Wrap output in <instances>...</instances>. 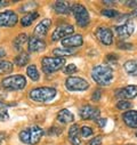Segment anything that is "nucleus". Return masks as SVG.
<instances>
[{
	"mask_svg": "<svg viewBox=\"0 0 137 145\" xmlns=\"http://www.w3.org/2000/svg\"><path fill=\"white\" fill-rule=\"evenodd\" d=\"M26 74L29 76V78H30L32 81H38V80H39V77H40L39 71H38L37 66L34 65V64L27 66V69H26Z\"/></svg>",
	"mask_w": 137,
	"mask_h": 145,
	"instance_id": "412c9836",
	"label": "nucleus"
},
{
	"mask_svg": "<svg viewBox=\"0 0 137 145\" xmlns=\"http://www.w3.org/2000/svg\"><path fill=\"white\" fill-rule=\"evenodd\" d=\"M100 14H102L103 16L109 17V18H113V17H117V16L119 15V13H118L117 10H114V9H103V10L100 12Z\"/></svg>",
	"mask_w": 137,
	"mask_h": 145,
	"instance_id": "c85d7f7f",
	"label": "nucleus"
},
{
	"mask_svg": "<svg viewBox=\"0 0 137 145\" xmlns=\"http://www.w3.org/2000/svg\"><path fill=\"white\" fill-rule=\"evenodd\" d=\"M118 47L120 49H132V45L131 44H127V42H119Z\"/></svg>",
	"mask_w": 137,
	"mask_h": 145,
	"instance_id": "c9c22d12",
	"label": "nucleus"
},
{
	"mask_svg": "<svg viewBox=\"0 0 137 145\" xmlns=\"http://www.w3.org/2000/svg\"><path fill=\"white\" fill-rule=\"evenodd\" d=\"M26 86V79L24 76L15 74L7 77L3 80V87L8 90H21Z\"/></svg>",
	"mask_w": 137,
	"mask_h": 145,
	"instance_id": "20e7f679",
	"label": "nucleus"
},
{
	"mask_svg": "<svg viewBox=\"0 0 137 145\" xmlns=\"http://www.w3.org/2000/svg\"><path fill=\"white\" fill-rule=\"evenodd\" d=\"M118 57L117 56H114V55H109L108 57H106V59L109 61V62H115V59H117Z\"/></svg>",
	"mask_w": 137,
	"mask_h": 145,
	"instance_id": "ea45409f",
	"label": "nucleus"
},
{
	"mask_svg": "<svg viewBox=\"0 0 137 145\" xmlns=\"http://www.w3.org/2000/svg\"><path fill=\"white\" fill-rule=\"evenodd\" d=\"M9 119V116L6 110H1L0 108V121H7Z\"/></svg>",
	"mask_w": 137,
	"mask_h": 145,
	"instance_id": "f704fd0d",
	"label": "nucleus"
},
{
	"mask_svg": "<svg viewBox=\"0 0 137 145\" xmlns=\"http://www.w3.org/2000/svg\"><path fill=\"white\" fill-rule=\"evenodd\" d=\"M130 16H137V8H135V9L132 10V13L130 14Z\"/></svg>",
	"mask_w": 137,
	"mask_h": 145,
	"instance_id": "37998d69",
	"label": "nucleus"
},
{
	"mask_svg": "<svg viewBox=\"0 0 137 145\" xmlns=\"http://www.w3.org/2000/svg\"><path fill=\"white\" fill-rule=\"evenodd\" d=\"M57 120L62 123H70V122H73L74 116L68 110H66V108H63L57 114Z\"/></svg>",
	"mask_w": 137,
	"mask_h": 145,
	"instance_id": "6ab92c4d",
	"label": "nucleus"
},
{
	"mask_svg": "<svg viewBox=\"0 0 137 145\" xmlns=\"http://www.w3.org/2000/svg\"><path fill=\"white\" fill-rule=\"evenodd\" d=\"M128 145H134V144H128Z\"/></svg>",
	"mask_w": 137,
	"mask_h": 145,
	"instance_id": "a18cd8bd",
	"label": "nucleus"
},
{
	"mask_svg": "<svg viewBox=\"0 0 137 145\" xmlns=\"http://www.w3.org/2000/svg\"><path fill=\"white\" fill-rule=\"evenodd\" d=\"M102 136H96V137H94L93 139H90L88 143H87V145H100L102 144Z\"/></svg>",
	"mask_w": 137,
	"mask_h": 145,
	"instance_id": "72a5a7b5",
	"label": "nucleus"
},
{
	"mask_svg": "<svg viewBox=\"0 0 137 145\" xmlns=\"http://www.w3.org/2000/svg\"><path fill=\"white\" fill-rule=\"evenodd\" d=\"M95 121H96V123H97L100 128L105 127V125H106V119H104V118H98V119L95 120Z\"/></svg>",
	"mask_w": 137,
	"mask_h": 145,
	"instance_id": "e433bc0d",
	"label": "nucleus"
},
{
	"mask_svg": "<svg viewBox=\"0 0 137 145\" xmlns=\"http://www.w3.org/2000/svg\"><path fill=\"white\" fill-rule=\"evenodd\" d=\"M97 39L105 46H110L112 45L113 42V34H112V31L111 29L109 27H105V26H100L96 30L95 32Z\"/></svg>",
	"mask_w": 137,
	"mask_h": 145,
	"instance_id": "6e6552de",
	"label": "nucleus"
},
{
	"mask_svg": "<svg viewBox=\"0 0 137 145\" xmlns=\"http://www.w3.org/2000/svg\"><path fill=\"white\" fill-rule=\"evenodd\" d=\"M62 44L65 48H71V47H80L84 44V39L81 34H72L62 40Z\"/></svg>",
	"mask_w": 137,
	"mask_h": 145,
	"instance_id": "f8f14e48",
	"label": "nucleus"
},
{
	"mask_svg": "<svg viewBox=\"0 0 137 145\" xmlns=\"http://www.w3.org/2000/svg\"><path fill=\"white\" fill-rule=\"evenodd\" d=\"M29 61H30V55L27 53H25V52H21L20 55H17L16 58H15V64L17 66L22 67V66L26 65Z\"/></svg>",
	"mask_w": 137,
	"mask_h": 145,
	"instance_id": "5701e85b",
	"label": "nucleus"
},
{
	"mask_svg": "<svg viewBox=\"0 0 137 145\" xmlns=\"http://www.w3.org/2000/svg\"><path fill=\"white\" fill-rule=\"evenodd\" d=\"M130 107H131V103L128 102V101L121 99V101H119V102L117 103V108H118V110H121V111H123V110H129Z\"/></svg>",
	"mask_w": 137,
	"mask_h": 145,
	"instance_id": "cd10ccee",
	"label": "nucleus"
},
{
	"mask_svg": "<svg viewBox=\"0 0 137 145\" xmlns=\"http://www.w3.org/2000/svg\"><path fill=\"white\" fill-rule=\"evenodd\" d=\"M77 71H78V69H77V66L74 64H68L64 69V73L65 74H73V73H76Z\"/></svg>",
	"mask_w": 137,
	"mask_h": 145,
	"instance_id": "473e14b6",
	"label": "nucleus"
},
{
	"mask_svg": "<svg viewBox=\"0 0 137 145\" xmlns=\"http://www.w3.org/2000/svg\"><path fill=\"white\" fill-rule=\"evenodd\" d=\"M38 16H39L38 13H29V14L24 15V16L22 17V20H21L22 26H29V25H31L34 20L38 18Z\"/></svg>",
	"mask_w": 137,
	"mask_h": 145,
	"instance_id": "b1692460",
	"label": "nucleus"
},
{
	"mask_svg": "<svg viewBox=\"0 0 137 145\" xmlns=\"http://www.w3.org/2000/svg\"><path fill=\"white\" fill-rule=\"evenodd\" d=\"M52 25V21L49 18H45L42 20L37 26L36 29H34V37L37 38H40V37H45V35L47 34L49 27Z\"/></svg>",
	"mask_w": 137,
	"mask_h": 145,
	"instance_id": "2eb2a0df",
	"label": "nucleus"
},
{
	"mask_svg": "<svg viewBox=\"0 0 137 145\" xmlns=\"http://www.w3.org/2000/svg\"><path fill=\"white\" fill-rule=\"evenodd\" d=\"M135 31V24L131 21H127L122 25H119L115 27V32L120 39H127L134 33Z\"/></svg>",
	"mask_w": 137,
	"mask_h": 145,
	"instance_id": "1a4fd4ad",
	"label": "nucleus"
},
{
	"mask_svg": "<svg viewBox=\"0 0 137 145\" xmlns=\"http://www.w3.org/2000/svg\"><path fill=\"white\" fill-rule=\"evenodd\" d=\"M123 122L130 128H137V111L130 110L122 114Z\"/></svg>",
	"mask_w": 137,
	"mask_h": 145,
	"instance_id": "dca6fc26",
	"label": "nucleus"
},
{
	"mask_svg": "<svg viewBox=\"0 0 137 145\" xmlns=\"http://www.w3.org/2000/svg\"><path fill=\"white\" fill-rule=\"evenodd\" d=\"M57 91L55 88L52 87H38L34 88L29 93V97L34 101V102H39V103H45L52 101L56 96Z\"/></svg>",
	"mask_w": 137,
	"mask_h": 145,
	"instance_id": "f03ea898",
	"label": "nucleus"
},
{
	"mask_svg": "<svg viewBox=\"0 0 137 145\" xmlns=\"http://www.w3.org/2000/svg\"><path fill=\"white\" fill-rule=\"evenodd\" d=\"M9 3L8 1H5V0H0V8H3V7H5V6H7Z\"/></svg>",
	"mask_w": 137,
	"mask_h": 145,
	"instance_id": "a19ab883",
	"label": "nucleus"
},
{
	"mask_svg": "<svg viewBox=\"0 0 137 145\" xmlns=\"http://www.w3.org/2000/svg\"><path fill=\"white\" fill-rule=\"evenodd\" d=\"M119 98H135L137 96V86H127L117 93Z\"/></svg>",
	"mask_w": 137,
	"mask_h": 145,
	"instance_id": "f3484780",
	"label": "nucleus"
},
{
	"mask_svg": "<svg viewBox=\"0 0 137 145\" xmlns=\"http://www.w3.org/2000/svg\"><path fill=\"white\" fill-rule=\"evenodd\" d=\"M65 87L71 91H84L89 87V84L79 77H68L65 81Z\"/></svg>",
	"mask_w": 137,
	"mask_h": 145,
	"instance_id": "423d86ee",
	"label": "nucleus"
},
{
	"mask_svg": "<svg viewBox=\"0 0 137 145\" xmlns=\"http://www.w3.org/2000/svg\"><path fill=\"white\" fill-rule=\"evenodd\" d=\"M5 55H6V50H5L4 48H0V58L4 57Z\"/></svg>",
	"mask_w": 137,
	"mask_h": 145,
	"instance_id": "79ce46f5",
	"label": "nucleus"
},
{
	"mask_svg": "<svg viewBox=\"0 0 137 145\" xmlns=\"http://www.w3.org/2000/svg\"><path fill=\"white\" fill-rule=\"evenodd\" d=\"M65 62L66 61L62 57H44L41 61L42 71L47 74L54 73V72L61 70L64 66Z\"/></svg>",
	"mask_w": 137,
	"mask_h": 145,
	"instance_id": "7ed1b4c3",
	"label": "nucleus"
},
{
	"mask_svg": "<svg viewBox=\"0 0 137 145\" xmlns=\"http://www.w3.org/2000/svg\"><path fill=\"white\" fill-rule=\"evenodd\" d=\"M18 21L16 13L12 10H6L4 13H0V26H15Z\"/></svg>",
	"mask_w": 137,
	"mask_h": 145,
	"instance_id": "9b49d317",
	"label": "nucleus"
},
{
	"mask_svg": "<svg viewBox=\"0 0 137 145\" xmlns=\"http://www.w3.org/2000/svg\"><path fill=\"white\" fill-rule=\"evenodd\" d=\"M27 48H29V52H32V53L42 52V50L46 48V42H45L44 40H41L40 38L32 37V38L29 39Z\"/></svg>",
	"mask_w": 137,
	"mask_h": 145,
	"instance_id": "4468645a",
	"label": "nucleus"
},
{
	"mask_svg": "<svg viewBox=\"0 0 137 145\" xmlns=\"http://www.w3.org/2000/svg\"><path fill=\"white\" fill-rule=\"evenodd\" d=\"M103 4H104V5H113L114 4V1H103Z\"/></svg>",
	"mask_w": 137,
	"mask_h": 145,
	"instance_id": "c03bdc74",
	"label": "nucleus"
},
{
	"mask_svg": "<svg viewBox=\"0 0 137 145\" xmlns=\"http://www.w3.org/2000/svg\"><path fill=\"white\" fill-rule=\"evenodd\" d=\"M68 139L73 145H80L81 144V138H80V129L78 125L71 126L70 130H68Z\"/></svg>",
	"mask_w": 137,
	"mask_h": 145,
	"instance_id": "a211bd4d",
	"label": "nucleus"
},
{
	"mask_svg": "<svg viewBox=\"0 0 137 145\" xmlns=\"http://www.w3.org/2000/svg\"><path fill=\"white\" fill-rule=\"evenodd\" d=\"M125 4L130 8H137V1H126Z\"/></svg>",
	"mask_w": 137,
	"mask_h": 145,
	"instance_id": "58836bf2",
	"label": "nucleus"
},
{
	"mask_svg": "<svg viewBox=\"0 0 137 145\" xmlns=\"http://www.w3.org/2000/svg\"><path fill=\"white\" fill-rule=\"evenodd\" d=\"M74 31V27L71 24H62L55 29V31L52 34V40L53 41H58L61 39H65L67 37H70V34H72Z\"/></svg>",
	"mask_w": 137,
	"mask_h": 145,
	"instance_id": "0eeeda50",
	"label": "nucleus"
},
{
	"mask_svg": "<svg viewBox=\"0 0 137 145\" xmlns=\"http://www.w3.org/2000/svg\"><path fill=\"white\" fill-rule=\"evenodd\" d=\"M80 117L84 120H97L99 118V110L91 105H85L80 108Z\"/></svg>",
	"mask_w": 137,
	"mask_h": 145,
	"instance_id": "9d476101",
	"label": "nucleus"
},
{
	"mask_svg": "<svg viewBox=\"0 0 137 145\" xmlns=\"http://www.w3.org/2000/svg\"><path fill=\"white\" fill-rule=\"evenodd\" d=\"M37 6L38 5L36 3H27V4H25V5H23L21 7V12H30V13H32V10L36 9Z\"/></svg>",
	"mask_w": 137,
	"mask_h": 145,
	"instance_id": "c756f323",
	"label": "nucleus"
},
{
	"mask_svg": "<svg viewBox=\"0 0 137 145\" xmlns=\"http://www.w3.org/2000/svg\"><path fill=\"white\" fill-rule=\"evenodd\" d=\"M53 54L56 56V57H62L63 56H68V55H73L74 54V50L71 49V48H55L53 50Z\"/></svg>",
	"mask_w": 137,
	"mask_h": 145,
	"instance_id": "393cba45",
	"label": "nucleus"
},
{
	"mask_svg": "<svg viewBox=\"0 0 137 145\" xmlns=\"http://www.w3.org/2000/svg\"><path fill=\"white\" fill-rule=\"evenodd\" d=\"M80 135L82 137H89V136L93 135V129L90 127H88V126H84L80 129Z\"/></svg>",
	"mask_w": 137,
	"mask_h": 145,
	"instance_id": "2f4dec72",
	"label": "nucleus"
},
{
	"mask_svg": "<svg viewBox=\"0 0 137 145\" xmlns=\"http://www.w3.org/2000/svg\"><path fill=\"white\" fill-rule=\"evenodd\" d=\"M136 136H137V134H136Z\"/></svg>",
	"mask_w": 137,
	"mask_h": 145,
	"instance_id": "49530a36",
	"label": "nucleus"
},
{
	"mask_svg": "<svg viewBox=\"0 0 137 145\" xmlns=\"http://www.w3.org/2000/svg\"><path fill=\"white\" fill-rule=\"evenodd\" d=\"M54 9L57 14H67V13H70L71 7L66 1H56L54 4Z\"/></svg>",
	"mask_w": 137,
	"mask_h": 145,
	"instance_id": "aec40b11",
	"label": "nucleus"
},
{
	"mask_svg": "<svg viewBox=\"0 0 137 145\" xmlns=\"http://www.w3.org/2000/svg\"><path fill=\"white\" fill-rule=\"evenodd\" d=\"M72 13H73V15L76 17V21H77V23L80 27L88 26V24L90 22V18H89V13H88V10L86 9L85 6H82L80 4L73 5Z\"/></svg>",
	"mask_w": 137,
	"mask_h": 145,
	"instance_id": "39448f33",
	"label": "nucleus"
},
{
	"mask_svg": "<svg viewBox=\"0 0 137 145\" xmlns=\"http://www.w3.org/2000/svg\"><path fill=\"white\" fill-rule=\"evenodd\" d=\"M27 130H29V140H30L29 145L38 144L44 135V130L38 126H32V127L27 128Z\"/></svg>",
	"mask_w": 137,
	"mask_h": 145,
	"instance_id": "ddd939ff",
	"label": "nucleus"
},
{
	"mask_svg": "<svg viewBox=\"0 0 137 145\" xmlns=\"http://www.w3.org/2000/svg\"><path fill=\"white\" fill-rule=\"evenodd\" d=\"M20 140L23 143V144H30V140H29V130L27 129H24L20 133Z\"/></svg>",
	"mask_w": 137,
	"mask_h": 145,
	"instance_id": "7c9ffc66",
	"label": "nucleus"
},
{
	"mask_svg": "<svg viewBox=\"0 0 137 145\" xmlns=\"http://www.w3.org/2000/svg\"><path fill=\"white\" fill-rule=\"evenodd\" d=\"M91 98H93V101H98V99L100 98V90H96V91H94Z\"/></svg>",
	"mask_w": 137,
	"mask_h": 145,
	"instance_id": "4c0bfd02",
	"label": "nucleus"
},
{
	"mask_svg": "<svg viewBox=\"0 0 137 145\" xmlns=\"http://www.w3.org/2000/svg\"><path fill=\"white\" fill-rule=\"evenodd\" d=\"M13 70V63L9 61H0V74L10 73Z\"/></svg>",
	"mask_w": 137,
	"mask_h": 145,
	"instance_id": "a878e982",
	"label": "nucleus"
},
{
	"mask_svg": "<svg viewBox=\"0 0 137 145\" xmlns=\"http://www.w3.org/2000/svg\"><path fill=\"white\" fill-rule=\"evenodd\" d=\"M91 78L100 86H108L113 79V71L108 65H97L91 71Z\"/></svg>",
	"mask_w": 137,
	"mask_h": 145,
	"instance_id": "f257e3e1",
	"label": "nucleus"
},
{
	"mask_svg": "<svg viewBox=\"0 0 137 145\" xmlns=\"http://www.w3.org/2000/svg\"><path fill=\"white\" fill-rule=\"evenodd\" d=\"M26 41H27V34L26 33L18 34L17 37L15 38V40H14V47H15V49L22 50V48H23L24 44H26Z\"/></svg>",
	"mask_w": 137,
	"mask_h": 145,
	"instance_id": "4be33fe9",
	"label": "nucleus"
},
{
	"mask_svg": "<svg viewBox=\"0 0 137 145\" xmlns=\"http://www.w3.org/2000/svg\"><path fill=\"white\" fill-rule=\"evenodd\" d=\"M123 69L127 73H135L137 71V61H135V59L127 61L123 65Z\"/></svg>",
	"mask_w": 137,
	"mask_h": 145,
	"instance_id": "bb28decb",
	"label": "nucleus"
}]
</instances>
